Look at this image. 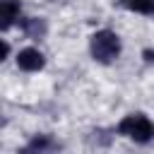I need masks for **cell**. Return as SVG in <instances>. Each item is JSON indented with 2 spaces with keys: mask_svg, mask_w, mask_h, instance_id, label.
<instances>
[{
  "mask_svg": "<svg viewBox=\"0 0 154 154\" xmlns=\"http://www.w3.org/2000/svg\"><path fill=\"white\" fill-rule=\"evenodd\" d=\"M142 55H144V60H147V63H154V51H149V48H147Z\"/></svg>",
  "mask_w": 154,
  "mask_h": 154,
  "instance_id": "8",
  "label": "cell"
},
{
  "mask_svg": "<svg viewBox=\"0 0 154 154\" xmlns=\"http://www.w3.org/2000/svg\"><path fill=\"white\" fill-rule=\"evenodd\" d=\"M55 147V142L48 137V135H36L24 149H22V154H46L48 149H53Z\"/></svg>",
  "mask_w": 154,
  "mask_h": 154,
  "instance_id": "5",
  "label": "cell"
},
{
  "mask_svg": "<svg viewBox=\"0 0 154 154\" xmlns=\"http://www.w3.org/2000/svg\"><path fill=\"white\" fill-rule=\"evenodd\" d=\"M123 5L128 10H135V12H142V14H152L154 12V0H125Z\"/></svg>",
  "mask_w": 154,
  "mask_h": 154,
  "instance_id": "7",
  "label": "cell"
},
{
  "mask_svg": "<svg viewBox=\"0 0 154 154\" xmlns=\"http://www.w3.org/2000/svg\"><path fill=\"white\" fill-rule=\"evenodd\" d=\"M19 12H22L19 0H2V5H0V19H2V29L12 26V24H14V19H19Z\"/></svg>",
  "mask_w": 154,
  "mask_h": 154,
  "instance_id": "4",
  "label": "cell"
},
{
  "mask_svg": "<svg viewBox=\"0 0 154 154\" xmlns=\"http://www.w3.org/2000/svg\"><path fill=\"white\" fill-rule=\"evenodd\" d=\"M118 132L140 142V144H147L149 140H154V123L142 113H132V116H125L118 123Z\"/></svg>",
  "mask_w": 154,
  "mask_h": 154,
  "instance_id": "1",
  "label": "cell"
},
{
  "mask_svg": "<svg viewBox=\"0 0 154 154\" xmlns=\"http://www.w3.org/2000/svg\"><path fill=\"white\" fill-rule=\"evenodd\" d=\"M43 63H46V60H43L41 51H36V48H24V51L17 53V65H19L22 70H26V72H36V70H41Z\"/></svg>",
  "mask_w": 154,
  "mask_h": 154,
  "instance_id": "3",
  "label": "cell"
},
{
  "mask_svg": "<svg viewBox=\"0 0 154 154\" xmlns=\"http://www.w3.org/2000/svg\"><path fill=\"white\" fill-rule=\"evenodd\" d=\"M120 53V38L111 29H101L91 36V55L99 63H113Z\"/></svg>",
  "mask_w": 154,
  "mask_h": 154,
  "instance_id": "2",
  "label": "cell"
},
{
  "mask_svg": "<svg viewBox=\"0 0 154 154\" xmlns=\"http://www.w3.org/2000/svg\"><path fill=\"white\" fill-rule=\"evenodd\" d=\"M22 29L26 31V36L41 38V36L46 34V22H43L41 17H31V19H24V22H22Z\"/></svg>",
  "mask_w": 154,
  "mask_h": 154,
  "instance_id": "6",
  "label": "cell"
}]
</instances>
